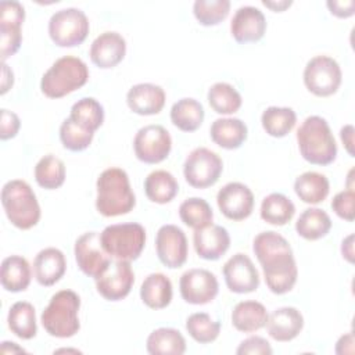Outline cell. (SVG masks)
Segmentation results:
<instances>
[{
  "instance_id": "obj_1",
  "label": "cell",
  "mask_w": 355,
  "mask_h": 355,
  "mask_svg": "<svg viewBox=\"0 0 355 355\" xmlns=\"http://www.w3.org/2000/svg\"><path fill=\"white\" fill-rule=\"evenodd\" d=\"M252 251L262 266L265 283L273 294L293 290L298 277V268L290 243L273 230L261 232L252 241Z\"/></svg>"
},
{
  "instance_id": "obj_2",
  "label": "cell",
  "mask_w": 355,
  "mask_h": 355,
  "mask_svg": "<svg viewBox=\"0 0 355 355\" xmlns=\"http://www.w3.org/2000/svg\"><path fill=\"white\" fill-rule=\"evenodd\" d=\"M96 209L105 218L129 214L136 205L129 176L122 168L104 169L96 182Z\"/></svg>"
},
{
  "instance_id": "obj_3",
  "label": "cell",
  "mask_w": 355,
  "mask_h": 355,
  "mask_svg": "<svg viewBox=\"0 0 355 355\" xmlns=\"http://www.w3.org/2000/svg\"><path fill=\"white\" fill-rule=\"evenodd\" d=\"M297 144L301 157L312 165H330L337 157V143L329 122L311 115L302 121L297 129Z\"/></svg>"
},
{
  "instance_id": "obj_4",
  "label": "cell",
  "mask_w": 355,
  "mask_h": 355,
  "mask_svg": "<svg viewBox=\"0 0 355 355\" xmlns=\"http://www.w3.org/2000/svg\"><path fill=\"white\" fill-rule=\"evenodd\" d=\"M80 298L72 290H60L49 301L42 312L40 322L43 329L55 338L73 337L79 329Z\"/></svg>"
},
{
  "instance_id": "obj_5",
  "label": "cell",
  "mask_w": 355,
  "mask_h": 355,
  "mask_svg": "<svg viewBox=\"0 0 355 355\" xmlns=\"http://www.w3.org/2000/svg\"><path fill=\"white\" fill-rule=\"evenodd\" d=\"M1 205L7 219L17 229L28 230L40 220V205L32 187L21 179L4 183L1 189Z\"/></svg>"
},
{
  "instance_id": "obj_6",
  "label": "cell",
  "mask_w": 355,
  "mask_h": 355,
  "mask_svg": "<svg viewBox=\"0 0 355 355\" xmlns=\"http://www.w3.org/2000/svg\"><path fill=\"white\" fill-rule=\"evenodd\" d=\"M89 80V68L83 60L64 55L53 62L43 73L40 90L49 98H61L80 87Z\"/></svg>"
},
{
  "instance_id": "obj_7",
  "label": "cell",
  "mask_w": 355,
  "mask_h": 355,
  "mask_svg": "<svg viewBox=\"0 0 355 355\" xmlns=\"http://www.w3.org/2000/svg\"><path fill=\"white\" fill-rule=\"evenodd\" d=\"M100 241L104 251L114 259L135 261L146 245V229L136 222L114 223L103 229Z\"/></svg>"
},
{
  "instance_id": "obj_8",
  "label": "cell",
  "mask_w": 355,
  "mask_h": 355,
  "mask_svg": "<svg viewBox=\"0 0 355 355\" xmlns=\"http://www.w3.org/2000/svg\"><path fill=\"white\" fill-rule=\"evenodd\" d=\"M90 31L87 15L75 7L55 11L49 19V36L60 47H75L82 44Z\"/></svg>"
},
{
  "instance_id": "obj_9",
  "label": "cell",
  "mask_w": 355,
  "mask_h": 355,
  "mask_svg": "<svg viewBox=\"0 0 355 355\" xmlns=\"http://www.w3.org/2000/svg\"><path fill=\"white\" fill-rule=\"evenodd\" d=\"M302 78L308 92L318 97H329L340 89L343 72L333 57L315 55L306 62Z\"/></svg>"
},
{
  "instance_id": "obj_10",
  "label": "cell",
  "mask_w": 355,
  "mask_h": 355,
  "mask_svg": "<svg viewBox=\"0 0 355 355\" xmlns=\"http://www.w3.org/2000/svg\"><path fill=\"white\" fill-rule=\"evenodd\" d=\"M223 171L222 158L207 147H197L189 153L183 164L186 182L194 189L214 186Z\"/></svg>"
},
{
  "instance_id": "obj_11",
  "label": "cell",
  "mask_w": 355,
  "mask_h": 355,
  "mask_svg": "<svg viewBox=\"0 0 355 355\" xmlns=\"http://www.w3.org/2000/svg\"><path fill=\"white\" fill-rule=\"evenodd\" d=\"M172 150V137L162 125H146L137 130L133 139V151L144 164H159L168 158Z\"/></svg>"
},
{
  "instance_id": "obj_12",
  "label": "cell",
  "mask_w": 355,
  "mask_h": 355,
  "mask_svg": "<svg viewBox=\"0 0 355 355\" xmlns=\"http://www.w3.org/2000/svg\"><path fill=\"white\" fill-rule=\"evenodd\" d=\"M73 254L80 272L94 280L111 265V257L104 251L98 232H86L79 236L75 241Z\"/></svg>"
},
{
  "instance_id": "obj_13",
  "label": "cell",
  "mask_w": 355,
  "mask_h": 355,
  "mask_svg": "<svg viewBox=\"0 0 355 355\" xmlns=\"http://www.w3.org/2000/svg\"><path fill=\"white\" fill-rule=\"evenodd\" d=\"M179 291L187 304L205 305L212 302L218 295L219 283L211 270L193 268L180 276Z\"/></svg>"
},
{
  "instance_id": "obj_14",
  "label": "cell",
  "mask_w": 355,
  "mask_h": 355,
  "mask_svg": "<svg viewBox=\"0 0 355 355\" xmlns=\"http://www.w3.org/2000/svg\"><path fill=\"white\" fill-rule=\"evenodd\" d=\"M155 251L164 266L169 269L183 266L189 255L184 232L176 225H162L155 234Z\"/></svg>"
},
{
  "instance_id": "obj_15",
  "label": "cell",
  "mask_w": 355,
  "mask_h": 355,
  "mask_svg": "<svg viewBox=\"0 0 355 355\" xmlns=\"http://www.w3.org/2000/svg\"><path fill=\"white\" fill-rule=\"evenodd\" d=\"M254 202L251 189L241 182H229L216 194L219 211L230 220L247 219L252 214Z\"/></svg>"
},
{
  "instance_id": "obj_16",
  "label": "cell",
  "mask_w": 355,
  "mask_h": 355,
  "mask_svg": "<svg viewBox=\"0 0 355 355\" xmlns=\"http://www.w3.org/2000/svg\"><path fill=\"white\" fill-rule=\"evenodd\" d=\"M226 287L236 294H248L259 287V273L251 258L243 252L230 257L222 269Z\"/></svg>"
},
{
  "instance_id": "obj_17",
  "label": "cell",
  "mask_w": 355,
  "mask_h": 355,
  "mask_svg": "<svg viewBox=\"0 0 355 355\" xmlns=\"http://www.w3.org/2000/svg\"><path fill=\"white\" fill-rule=\"evenodd\" d=\"M135 273L129 261L111 262L107 270L96 279L97 293L107 301H121L130 293Z\"/></svg>"
},
{
  "instance_id": "obj_18",
  "label": "cell",
  "mask_w": 355,
  "mask_h": 355,
  "mask_svg": "<svg viewBox=\"0 0 355 355\" xmlns=\"http://www.w3.org/2000/svg\"><path fill=\"white\" fill-rule=\"evenodd\" d=\"M266 32V18L254 6H241L230 21V33L237 43L259 42Z\"/></svg>"
},
{
  "instance_id": "obj_19",
  "label": "cell",
  "mask_w": 355,
  "mask_h": 355,
  "mask_svg": "<svg viewBox=\"0 0 355 355\" xmlns=\"http://www.w3.org/2000/svg\"><path fill=\"white\" fill-rule=\"evenodd\" d=\"M126 54V40L114 31L100 33L90 44L89 55L92 62L101 68L110 69L116 67Z\"/></svg>"
},
{
  "instance_id": "obj_20",
  "label": "cell",
  "mask_w": 355,
  "mask_h": 355,
  "mask_svg": "<svg viewBox=\"0 0 355 355\" xmlns=\"http://www.w3.org/2000/svg\"><path fill=\"white\" fill-rule=\"evenodd\" d=\"M193 244L197 255L207 261H216L223 257L230 247V234L220 225H208L194 230Z\"/></svg>"
},
{
  "instance_id": "obj_21",
  "label": "cell",
  "mask_w": 355,
  "mask_h": 355,
  "mask_svg": "<svg viewBox=\"0 0 355 355\" xmlns=\"http://www.w3.org/2000/svg\"><path fill=\"white\" fill-rule=\"evenodd\" d=\"M165 90L159 85L148 82L133 85L126 93L129 110L144 116L159 114L165 105Z\"/></svg>"
},
{
  "instance_id": "obj_22",
  "label": "cell",
  "mask_w": 355,
  "mask_h": 355,
  "mask_svg": "<svg viewBox=\"0 0 355 355\" xmlns=\"http://www.w3.org/2000/svg\"><path fill=\"white\" fill-rule=\"evenodd\" d=\"M265 326L275 341L288 343L302 331L304 316L294 306H280L268 316Z\"/></svg>"
},
{
  "instance_id": "obj_23",
  "label": "cell",
  "mask_w": 355,
  "mask_h": 355,
  "mask_svg": "<svg viewBox=\"0 0 355 355\" xmlns=\"http://www.w3.org/2000/svg\"><path fill=\"white\" fill-rule=\"evenodd\" d=\"M65 255L61 250L55 247H47L40 250L33 259V276L40 286H54L65 275Z\"/></svg>"
},
{
  "instance_id": "obj_24",
  "label": "cell",
  "mask_w": 355,
  "mask_h": 355,
  "mask_svg": "<svg viewBox=\"0 0 355 355\" xmlns=\"http://www.w3.org/2000/svg\"><path fill=\"white\" fill-rule=\"evenodd\" d=\"M209 136L216 146L225 150H236L247 140L248 128L240 118H218L211 123Z\"/></svg>"
},
{
  "instance_id": "obj_25",
  "label": "cell",
  "mask_w": 355,
  "mask_h": 355,
  "mask_svg": "<svg viewBox=\"0 0 355 355\" xmlns=\"http://www.w3.org/2000/svg\"><path fill=\"white\" fill-rule=\"evenodd\" d=\"M32 280L31 265L26 258L21 255H10L1 261L0 282L6 291L21 293L25 291Z\"/></svg>"
},
{
  "instance_id": "obj_26",
  "label": "cell",
  "mask_w": 355,
  "mask_h": 355,
  "mask_svg": "<svg viewBox=\"0 0 355 355\" xmlns=\"http://www.w3.org/2000/svg\"><path fill=\"white\" fill-rule=\"evenodd\" d=\"M268 311L258 301H240L232 311V324L241 333H254L265 327L268 322Z\"/></svg>"
},
{
  "instance_id": "obj_27",
  "label": "cell",
  "mask_w": 355,
  "mask_h": 355,
  "mask_svg": "<svg viewBox=\"0 0 355 355\" xmlns=\"http://www.w3.org/2000/svg\"><path fill=\"white\" fill-rule=\"evenodd\" d=\"M173 297L172 283L164 273H150L140 286V298L151 309L166 308Z\"/></svg>"
},
{
  "instance_id": "obj_28",
  "label": "cell",
  "mask_w": 355,
  "mask_h": 355,
  "mask_svg": "<svg viewBox=\"0 0 355 355\" xmlns=\"http://www.w3.org/2000/svg\"><path fill=\"white\" fill-rule=\"evenodd\" d=\"M144 193L151 202L168 204L178 196L179 183L171 172L157 169L146 176Z\"/></svg>"
},
{
  "instance_id": "obj_29",
  "label": "cell",
  "mask_w": 355,
  "mask_h": 355,
  "mask_svg": "<svg viewBox=\"0 0 355 355\" xmlns=\"http://www.w3.org/2000/svg\"><path fill=\"white\" fill-rule=\"evenodd\" d=\"M294 191L305 204H319L324 201L330 193V183L326 175L308 171L297 176L294 182Z\"/></svg>"
},
{
  "instance_id": "obj_30",
  "label": "cell",
  "mask_w": 355,
  "mask_h": 355,
  "mask_svg": "<svg viewBox=\"0 0 355 355\" xmlns=\"http://www.w3.org/2000/svg\"><path fill=\"white\" fill-rule=\"evenodd\" d=\"M146 349L151 355H183L186 352V340L173 327H158L148 334Z\"/></svg>"
},
{
  "instance_id": "obj_31",
  "label": "cell",
  "mask_w": 355,
  "mask_h": 355,
  "mask_svg": "<svg viewBox=\"0 0 355 355\" xmlns=\"http://www.w3.org/2000/svg\"><path fill=\"white\" fill-rule=\"evenodd\" d=\"M204 118L202 104L191 97L178 100L171 108V121L182 132H196L202 125Z\"/></svg>"
},
{
  "instance_id": "obj_32",
  "label": "cell",
  "mask_w": 355,
  "mask_h": 355,
  "mask_svg": "<svg viewBox=\"0 0 355 355\" xmlns=\"http://www.w3.org/2000/svg\"><path fill=\"white\" fill-rule=\"evenodd\" d=\"M7 324L11 333L15 334L18 338H33L37 333L35 306L28 301H17L8 309Z\"/></svg>"
},
{
  "instance_id": "obj_33",
  "label": "cell",
  "mask_w": 355,
  "mask_h": 355,
  "mask_svg": "<svg viewBox=\"0 0 355 355\" xmlns=\"http://www.w3.org/2000/svg\"><path fill=\"white\" fill-rule=\"evenodd\" d=\"M330 229L331 219L329 214L316 207L304 209L295 222L297 234L308 241H315L327 236Z\"/></svg>"
},
{
  "instance_id": "obj_34",
  "label": "cell",
  "mask_w": 355,
  "mask_h": 355,
  "mask_svg": "<svg viewBox=\"0 0 355 355\" xmlns=\"http://www.w3.org/2000/svg\"><path fill=\"white\" fill-rule=\"evenodd\" d=\"M295 214L294 202L282 193L268 194L261 204V219L269 225L284 226Z\"/></svg>"
},
{
  "instance_id": "obj_35",
  "label": "cell",
  "mask_w": 355,
  "mask_h": 355,
  "mask_svg": "<svg viewBox=\"0 0 355 355\" xmlns=\"http://www.w3.org/2000/svg\"><path fill=\"white\" fill-rule=\"evenodd\" d=\"M297 114L290 107H268L261 115L263 130L272 137H284L295 126Z\"/></svg>"
},
{
  "instance_id": "obj_36",
  "label": "cell",
  "mask_w": 355,
  "mask_h": 355,
  "mask_svg": "<svg viewBox=\"0 0 355 355\" xmlns=\"http://www.w3.org/2000/svg\"><path fill=\"white\" fill-rule=\"evenodd\" d=\"M209 107L220 115H230L240 110L243 104L241 94L226 82L214 83L207 93Z\"/></svg>"
},
{
  "instance_id": "obj_37",
  "label": "cell",
  "mask_w": 355,
  "mask_h": 355,
  "mask_svg": "<svg viewBox=\"0 0 355 355\" xmlns=\"http://www.w3.org/2000/svg\"><path fill=\"white\" fill-rule=\"evenodd\" d=\"M65 164L54 154L42 157L35 165V180L46 190L60 189L65 182Z\"/></svg>"
},
{
  "instance_id": "obj_38",
  "label": "cell",
  "mask_w": 355,
  "mask_h": 355,
  "mask_svg": "<svg viewBox=\"0 0 355 355\" xmlns=\"http://www.w3.org/2000/svg\"><path fill=\"white\" fill-rule=\"evenodd\" d=\"M69 118L89 132H96L104 122V107L94 97H82L69 112Z\"/></svg>"
},
{
  "instance_id": "obj_39",
  "label": "cell",
  "mask_w": 355,
  "mask_h": 355,
  "mask_svg": "<svg viewBox=\"0 0 355 355\" xmlns=\"http://www.w3.org/2000/svg\"><path fill=\"white\" fill-rule=\"evenodd\" d=\"M179 218L186 226L198 230L212 223L214 212L207 200L190 197L179 205Z\"/></svg>"
},
{
  "instance_id": "obj_40",
  "label": "cell",
  "mask_w": 355,
  "mask_h": 355,
  "mask_svg": "<svg viewBox=\"0 0 355 355\" xmlns=\"http://www.w3.org/2000/svg\"><path fill=\"white\" fill-rule=\"evenodd\" d=\"M186 330L194 341L209 344L219 337L220 323L205 312H196L186 319Z\"/></svg>"
},
{
  "instance_id": "obj_41",
  "label": "cell",
  "mask_w": 355,
  "mask_h": 355,
  "mask_svg": "<svg viewBox=\"0 0 355 355\" xmlns=\"http://www.w3.org/2000/svg\"><path fill=\"white\" fill-rule=\"evenodd\" d=\"M230 11L229 0H196L193 14L198 24L204 26H215L220 24Z\"/></svg>"
},
{
  "instance_id": "obj_42",
  "label": "cell",
  "mask_w": 355,
  "mask_h": 355,
  "mask_svg": "<svg viewBox=\"0 0 355 355\" xmlns=\"http://www.w3.org/2000/svg\"><path fill=\"white\" fill-rule=\"evenodd\" d=\"M94 133L83 129L75 123L69 116L65 118L60 125V140L64 148L79 153L86 150L93 141Z\"/></svg>"
},
{
  "instance_id": "obj_43",
  "label": "cell",
  "mask_w": 355,
  "mask_h": 355,
  "mask_svg": "<svg viewBox=\"0 0 355 355\" xmlns=\"http://www.w3.org/2000/svg\"><path fill=\"white\" fill-rule=\"evenodd\" d=\"M18 24H0V55L1 62L14 55L22 44V33Z\"/></svg>"
},
{
  "instance_id": "obj_44",
  "label": "cell",
  "mask_w": 355,
  "mask_h": 355,
  "mask_svg": "<svg viewBox=\"0 0 355 355\" xmlns=\"http://www.w3.org/2000/svg\"><path fill=\"white\" fill-rule=\"evenodd\" d=\"M355 193L354 190H343L338 191L333 200H331V209L334 211V214L347 220V222H352L355 219Z\"/></svg>"
},
{
  "instance_id": "obj_45",
  "label": "cell",
  "mask_w": 355,
  "mask_h": 355,
  "mask_svg": "<svg viewBox=\"0 0 355 355\" xmlns=\"http://www.w3.org/2000/svg\"><path fill=\"white\" fill-rule=\"evenodd\" d=\"M273 352L269 341L261 336H250L244 338L237 349V355H270Z\"/></svg>"
},
{
  "instance_id": "obj_46",
  "label": "cell",
  "mask_w": 355,
  "mask_h": 355,
  "mask_svg": "<svg viewBox=\"0 0 355 355\" xmlns=\"http://www.w3.org/2000/svg\"><path fill=\"white\" fill-rule=\"evenodd\" d=\"M25 19V8L19 1L3 0L0 3V24L22 25Z\"/></svg>"
},
{
  "instance_id": "obj_47",
  "label": "cell",
  "mask_w": 355,
  "mask_h": 355,
  "mask_svg": "<svg viewBox=\"0 0 355 355\" xmlns=\"http://www.w3.org/2000/svg\"><path fill=\"white\" fill-rule=\"evenodd\" d=\"M21 128V121L18 115L12 111L1 108V119H0V139L8 140L17 136Z\"/></svg>"
},
{
  "instance_id": "obj_48",
  "label": "cell",
  "mask_w": 355,
  "mask_h": 355,
  "mask_svg": "<svg viewBox=\"0 0 355 355\" xmlns=\"http://www.w3.org/2000/svg\"><path fill=\"white\" fill-rule=\"evenodd\" d=\"M330 14L337 18H349L355 14V1L354 0H329L326 3Z\"/></svg>"
},
{
  "instance_id": "obj_49",
  "label": "cell",
  "mask_w": 355,
  "mask_h": 355,
  "mask_svg": "<svg viewBox=\"0 0 355 355\" xmlns=\"http://www.w3.org/2000/svg\"><path fill=\"white\" fill-rule=\"evenodd\" d=\"M334 352L337 355H347V354H354V333L348 331L345 334H343L337 343H336V348Z\"/></svg>"
},
{
  "instance_id": "obj_50",
  "label": "cell",
  "mask_w": 355,
  "mask_h": 355,
  "mask_svg": "<svg viewBox=\"0 0 355 355\" xmlns=\"http://www.w3.org/2000/svg\"><path fill=\"white\" fill-rule=\"evenodd\" d=\"M354 132H355V129H354V126L351 123L344 125L341 128V130H340V139H341V141L344 144L345 151L351 157L355 155V153H354Z\"/></svg>"
},
{
  "instance_id": "obj_51",
  "label": "cell",
  "mask_w": 355,
  "mask_h": 355,
  "mask_svg": "<svg viewBox=\"0 0 355 355\" xmlns=\"http://www.w3.org/2000/svg\"><path fill=\"white\" fill-rule=\"evenodd\" d=\"M14 85V72L11 71V68L6 64L1 62V94H6Z\"/></svg>"
},
{
  "instance_id": "obj_52",
  "label": "cell",
  "mask_w": 355,
  "mask_h": 355,
  "mask_svg": "<svg viewBox=\"0 0 355 355\" xmlns=\"http://www.w3.org/2000/svg\"><path fill=\"white\" fill-rule=\"evenodd\" d=\"M341 255L349 263H354V234H348L341 243Z\"/></svg>"
},
{
  "instance_id": "obj_53",
  "label": "cell",
  "mask_w": 355,
  "mask_h": 355,
  "mask_svg": "<svg viewBox=\"0 0 355 355\" xmlns=\"http://www.w3.org/2000/svg\"><path fill=\"white\" fill-rule=\"evenodd\" d=\"M262 4H263L265 7L273 10L275 12H282V11H284L286 8H288V7L293 4V1H290V0H279V1H268V0H263Z\"/></svg>"
},
{
  "instance_id": "obj_54",
  "label": "cell",
  "mask_w": 355,
  "mask_h": 355,
  "mask_svg": "<svg viewBox=\"0 0 355 355\" xmlns=\"http://www.w3.org/2000/svg\"><path fill=\"white\" fill-rule=\"evenodd\" d=\"M1 354H17V352H26L22 347H19L17 343L12 341H3L1 343V348H0Z\"/></svg>"
}]
</instances>
